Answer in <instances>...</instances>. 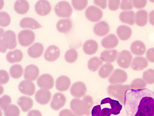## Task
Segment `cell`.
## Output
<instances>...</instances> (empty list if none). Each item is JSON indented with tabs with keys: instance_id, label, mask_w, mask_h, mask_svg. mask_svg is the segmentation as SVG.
Masks as SVG:
<instances>
[{
	"instance_id": "7402d4cb",
	"label": "cell",
	"mask_w": 154,
	"mask_h": 116,
	"mask_svg": "<svg viewBox=\"0 0 154 116\" xmlns=\"http://www.w3.org/2000/svg\"><path fill=\"white\" fill-rule=\"evenodd\" d=\"M72 27V21L69 19H61L57 22L56 25L57 30L62 33L69 32Z\"/></svg>"
},
{
	"instance_id": "ffe728a7",
	"label": "cell",
	"mask_w": 154,
	"mask_h": 116,
	"mask_svg": "<svg viewBox=\"0 0 154 116\" xmlns=\"http://www.w3.org/2000/svg\"><path fill=\"white\" fill-rule=\"evenodd\" d=\"M118 43L119 40L116 36L112 34L103 38L101 42L102 46L108 49L115 48Z\"/></svg>"
},
{
	"instance_id": "7a4b0ae2",
	"label": "cell",
	"mask_w": 154,
	"mask_h": 116,
	"mask_svg": "<svg viewBox=\"0 0 154 116\" xmlns=\"http://www.w3.org/2000/svg\"><path fill=\"white\" fill-rule=\"evenodd\" d=\"M131 88L130 86L117 84L110 85L107 88L108 95L117 99L121 104L124 103L125 93L126 91Z\"/></svg>"
},
{
	"instance_id": "f1b7e54d",
	"label": "cell",
	"mask_w": 154,
	"mask_h": 116,
	"mask_svg": "<svg viewBox=\"0 0 154 116\" xmlns=\"http://www.w3.org/2000/svg\"><path fill=\"white\" fill-rule=\"evenodd\" d=\"M116 33L119 38L121 40L125 41L131 37L132 31L129 27L122 25L119 27L116 30Z\"/></svg>"
},
{
	"instance_id": "4fadbf2b",
	"label": "cell",
	"mask_w": 154,
	"mask_h": 116,
	"mask_svg": "<svg viewBox=\"0 0 154 116\" xmlns=\"http://www.w3.org/2000/svg\"><path fill=\"white\" fill-rule=\"evenodd\" d=\"M7 48L10 50L15 48L17 45L16 35L11 30H8L5 33L3 40Z\"/></svg>"
},
{
	"instance_id": "60d3db41",
	"label": "cell",
	"mask_w": 154,
	"mask_h": 116,
	"mask_svg": "<svg viewBox=\"0 0 154 116\" xmlns=\"http://www.w3.org/2000/svg\"><path fill=\"white\" fill-rule=\"evenodd\" d=\"M143 80L148 84L154 83V70L150 69L144 71L143 74Z\"/></svg>"
},
{
	"instance_id": "484cf974",
	"label": "cell",
	"mask_w": 154,
	"mask_h": 116,
	"mask_svg": "<svg viewBox=\"0 0 154 116\" xmlns=\"http://www.w3.org/2000/svg\"><path fill=\"white\" fill-rule=\"evenodd\" d=\"M118 54V52L116 49L105 50L101 53L100 58L102 61L109 64L116 60Z\"/></svg>"
},
{
	"instance_id": "f6af8a7d",
	"label": "cell",
	"mask_w": 154,
	"mask_h": 116,
	"mask_svg": "<svg viewBox=\"0 0 154 116\" xmlns=\"http://www.w3.org/2000/svg\"><path fill=\"white\" fill-rule=\"evenodd\" d=\"M133 89H143L146 86L145 82L141 79H137L134 80L130 85Z\"/></svg>"
},
{
	"instance_id": "ab89813d",
	"label": "cell",
	"mask_w": 154,
	"mask_h": 116,
	"mask_svg": "<svg viewBox=\"0 0 154 116\" xmlns=\"http://www.w3.org/2000/svg\"><path fill=\"white\" fill-rule=\"evenodd\" d=\"M20 113L18 107L14 105H10L4 111L5 116H19Z\"/></svg>"
},
{
	"instance_id": "e575fe53",
	"label": "cell",
	"mask_w": 154,
	"mask_h": 116,
	"mask_svg": "<svg viewBox=\"0 0 154 116\" xmlns=\"http://www.w3.org/2000/svg\"><path fill=\"white\" fill-rule=\"evenodd\" d=\"M113 69V66L112 64L109 63L106 64L100 68L98 74L100 77L103 78H106L110 75Z\"/></svg>"
},
{
	"instance_id": "d6986e66",
	"label": "cell",
	"mask_w": 154,
	"mask_h": 116,
	"mask_svg": "<svg viewBox=\"0 0 154 116\" xmlns=\"http://www.w3.org/2000/svg\"><path fill=\"white\" fill-rule=\"evenodd\" d=\"M71 80L67 76H60L56 81V87L58 91L63 92L68 89L71 85Z\"/></svg>"
},
{
	"instance_id": "603a6c76",
	"label": "cell",
	"mask_w": 154,
	"mask_h": 116,
	"mask_svg": "<svg viewBox=\"0 0 154 116\" xmlns=\"http://www.w3.org/2000/svg\"><path fill=\"white\" fill-rule=\"evenodd\" d=\"M109 103L111 107L112 114L116 115L120 113L122 108V105L118 101L109 98H106L103 99L101 105Z\"/></svg>"
},
{
	"instance_id": "f5cc1de1",
	"label": "cell",
	"mask_w": 154,
	"mask_h": 116,
	"mask_svg": "<svg viewBox=\"0 0 154 116\" xmlns=\"http://www.w3.org/2000/svg\"><path fill=\"white\" fill-rule=\"evenodd\" d=\"M101 110V108L100 105L94 106L91 111L92 116H100Z\"/></svg>"
},
{
	"instance_id": "8fae6325",
	"label": "cell",
	"mask_w": 154,
	"mask_h": 116,
	"mask_svg": "<svg viewBox=\"0 0 154 116\" xmlns=\"http://www.w3.org/2000/svg\"><path fill=\"white\" fill-rule=\"evenodd\" d=\"M35 9L37 13L42 16H46L50 13L51 7L49 2L46 0H40L36 3Z\"/></svg>"
},
{
	"instance_id": "1f68e13d",
	"label": "cell",
	"mask_w": 154,
	"mask_h": 116,
	"mask_svg": "<svg viewBox=\"0 0 154 116\" xmlns=\"http://www.w3.org/2000/svg\"><path fill=\"white\" fill-rule=\"evenodd\" d=\"M119 19L123 23L133 25L135 22V14L131 11H123L119 14Z\"/></svg>"
},
{
	"instance_id": "2e32d148",
	"label": "cell",
	"mask_w": 154,
	"mask_h": 116,
	"mask_svg": "<svg viewBox=\"0 0 154 116\" xmlns=\"http://www.w3.org/2000/svg\"><path fill=\"white\" fill-rule=\"evenodd\" d=\"M60 50L57 46L52 45L49 46L44 53L45 59L49 62H53L56 60L59 57Z\"/></svg>"
},
{
	"instance_id": "c3c4849f",
	"label": "cell",
	"mask_w": 154,
	"mask_h": 116,
	"mask_svg": "<svg viewBox=\"0 0 154 116\" xmlns=\"http://www.w3.org/2000/svg\"><path fill=\"white\" fill-rule=\"evenodd\" d=\"M120 5L119 0H109L108 1V7L109 9L112 11L117 10Z\"/></svg>"
},
{
	"instance_id": "816d5d0a",
	"label": "cell",
	"mask_w": 154,
	"mask_h": 116,
	"mask_svg": "<svg viewBox=\"0 0 154 116\" xmlns=\"http://www.w3.org/2000/svg\"><path fill=\"white\" fill-rule=\"evenodd\" d=\"M59 116H76V115L71 110L64 109L60 112Z\"/></svg>"
},
{
	"instance_id": "db71d44e",
	"label": "cell",
	"mask_w": 154,
	"mask_h": 116,
	"mask_svg": "<svg viewBox=\"0 0 154 116\" xmlns=\"http://www.w3.org/2000/svg\"><path fill=\"white\" fill-rule=\"evenodd\" d=\"M94 3L95 5L102 9H105L106 8V0H94Z\"/></svg>"
},
{
	"instance_id": "44dd1931",
	"label": "cell",
	"mask_w": 154,
	"mask_h": 116,
	"mask_svg": "<svg viewBox=\"0 0 154 116\" xmlns=\"http://www.w3.org/2000/svg\"><path fill=\"white\" fill-rule=\"evenodd\" d=\"M44 51L43 45L41 43H35L28 49L29 55L33 58H38L42 55Z\"/></svg>"
},
{
	"instance_id": "4dcf8cb0",
	"label": "cell",
	"mask_w": 154,
	"mask_h": 116,
	"mask_svg": "<svg viewBox=\"0 0 154 116\" xmlns=\"http://www.w3.org/2000/svg\"><path fill=\"white\" fill-rule=\"evenodd\" d=\"M23 58L22 52L18 49L9 52L6 56L7 61L11 63L20 62Z\"/></svg>"
},
{
	"instance_id": "d4e9b609",
	"label": "cell",
	"mask_w": 154,
	"mask_h": 116,
	"mask_svg": "<svg viewBox=\"0 0 154 116\" xmlns=\"http://www.w3.org/2000/svg\"><path fill=\"white\" fill-rule=\"evenodd\" d=\"M130 49L131 52L136 55L141 56L145 53L146 47L144 44L141 41L136 40L131 45Z\"/></svg>"
},
{
	"instance_id": "7bdbcfd3",
	"label": "cell",
	"mask_w": 154,
	"mask_h": 116,
	"mask_svg": "<svg viewBox=\"0 0 154 116\" xmlns=\"http://www.w3.org/2000/svg\"><path fill=\"white\" fill-rule=\"evenodd\" d=\"M72 3L75 10L81 11L86 8L88 4V1L87 0H72Z\"/></svg>"
},
{
	"instance_id": "f907efd6",
	"label": "cell",
	"mask_w": 154,
	"mask_h": 116,
	"mask_svg": "<svg viewBox=\"0 0 154 116\" xmlns=\"http://www.w3.org/2000/svg\"><path fill=\"white\" fill-rule=\"evenodd\" d=\"M146 57L149 61L152 63L154 62V48H150L147 50Z\"/></svg>"
},
{
	"instance_id": "d590c367",
	"label": "cell",
	"mask_w": 154,
	"mask_h": 116,
	"mask_svg": "<svg viewBox=\"0 0 154 116\" xmlns=\"http://www.w3.org/2000/svg\"><path fill=\"white\" fill-rule=\"evenodd\" d=\"M102 61L97 57H94L90 59L88 63L89 69L91 71H96L103 64Z\"/></svg>"
},
{
	"instance_id": "52a82bcc",
	"label": "cell",
	"mask_w": 154,
	"mask_h": 116,
	"mask_svg": "<svg viewBox=\"0 0 154 116\" xmlns=\"http://www.w3.org/2000/svg\"><path fill=\"white\" fill-rule=\"evenodd\" d=\"M128 76L126 72L123 70L117 69L115 70L109 79V81L111 84H119L125 82Z\"/></svg>"
},
{
	"instance_id": "ba28073f",
	"label": "cell",
	"mask_w": 154,
	"mask_h": 116,
	"mask_svg": "<svg viewBox=\"0 0 154 116\" xmlns=\"http://www.w3.org/2000/svg\"><path fill=\"white\" fill-rule=\"evenodd\" d=\"M37 83L40 88L48 90L53 87L54 81L51 75L48 74H44L39 77L37 80Z\"/></svg>"
},
{
	"instance_id": "11a10c76",
	"label": "cell",
	"mask_w": 154,
	"mask_h": 116,
	"mask_svg": "<svg viewBox=\"0 0 154 116\" xmlns=\"http://www.w3.org/2000/svg\"><path fill=\"white\" fill-rule=\"evenodd\" d=\"M111 114L112 113L111 109L106 108L102 110L100 116H110Z\"/></svg>"
},
{
	"instance_id": "83f0119b",
	"label": "cell",
	"mask_w": 154,
	"mask_h": 116,
	"mask_svg": "<svg viewBox=\"0 0 154 116\" xmlns=\"http://www.w3.org/2000/svg\"><path fill=\"white\" fill-rule=\"evenodd\" d=\"M98 49L97 42L94 40H88L84 44L83 49L84 52L88 55H92L95 53Z\"/></svg>"
},
{
	"instance_id": "681fc988",
	"label": "cell",
	"mask_w": 154,
	"mask_h": 116,
	"mask_svg": "<svg viewBox=\"0 0 154 116\" xmlns=\"http://www.w3.org/2000/svg\"><path fill=\"white\" fill-rule=\"evenodd\" d=\"M132 2L134 7L137 9H140L144 8L147 3L146 0H133Z\"/></svg>"
},
{
	"instance_id": "680465c9",
	"label": "cell",
	"mask_w": 154,
	"mask_h": 116,
	"mask_svg": "<svg viewBox=\"0 0 154 116\" xmlns=\"http://www.w3.org/2000/svg\"><path fill=\"white\" fill-rule=\"evenodd\" d=\"M7 46L4 43L3 40L0 39V52L5 53L7 50Z\"/></svg>"
},
{
	"instance_id": "b9f144b4",
	"label": "cell",
	"mask_w": 154,
	"mask_h": 116,
	"mask_svg": "<svg viewBox=\"0 0 154 116\" xmlns=\"http://www.w3.org/2000/svg\"><path fill=\"white\" fill-rule=\"evenodd\" d=\"M11 22V18L7 13L1 12L0 13V25L3 27L8 26Z\"/></svg>"
},
{
	"instance_id": "277c9868",
	"label": "cell",
	"mask_w": 154,
	"mask_h": 116,
	"mask_svg": "<svg viewBox=\"0 0 154 116\" xmlns=\"http://www.w3.org/2000/svg\"><path fill=\"white\" fill-rule=\"evenodd\" d=\"M18 39L20 44L23 46H28L34 41L35 35L34 32L30 30H23L18 35Z\"/></svg>"
},
{
	"instance_id": "f35d334b",
	"label": "cell",
	"mask_w": 154,
	"mask_h": 116,
	"mask_svg": "<svg viewBox=\"0 0 154 116\" xmlns=\"http://www.w3.org/2000/svg\"><path fill=\"white\" fill-rule=\"evenodd\" d=\"M65 59L69 63H72L75 62L77 59L78 54L76 50L73 49L68 50L65 55Z\"/></svg>"
},
{
	"instance_id": "3957f363",
	"label": "cell",
	"mask_w": 154,
	"mask_h": 116,
	"mask_svg": "<svg viewBox=\"0 0 154 116\" xmlns=\"http://www.w3.org/2000/svg\"><path fill=\"white\" fill-rule=\"evenodd\" d=\"M54 9L56 15L60 17H69L73 12L72 9L70 4L65 1L58 2L55 6Z\"/></svg>"
},
{
	"instance_id": "7c38bea8",
	"label": "cell",
	"mask_w": 154,
	"mask_h": 116,
	"mask_svg": "<svg viewBox=\"0 0 154 116\" xmlns=\"http://www.w3.org/2000/svg\"><path fill=\"white\" fill-rule=\"evenodd\" d=\"M18 89L22 93L32 96L35 92V87L33 82L28 80H23L19 84Z\"/></svg>"
},
{
	"instance_id": "7dc6e473",
	"label": "cell",
	"mask_w": 154,
	"mask_h": 116,
	"mask_svg": "<svg viewBox=\"0 0 154 116\" xmlns=\"http://www.w3.org/2000/svg\"><path fill=\"white\" fill-rule=\"evenodd\" d=\"M132 1L131 0H122L121 5L120 8L122 10H131L133 8L132 3Z\"/></svg>"
},
{
	"instance_id": "4316f807",
	"label": "cell",
	"mask_w": 154,
	"mask_h": 116,
	"mask_svg": "<svg viewBox=\"0 0 154 116\" xmlns=\"http://www.w3.org/2000/svg\"><path fill=\"white\" fill-rule=\"evenodd\" d=\"M148 65V61L145 58L142 57H136L133 60L131 67L135 71H139L146 67Z\"/></svg>"
},
{
	"instance_id": "bcb514c9",
	"label": "cell",
	"mask_w": 154,
	"mask_h": 116,
	"mask_svg": "<svg viewBox=\"0 0 154 116\" xmlns=\"http://www.w3.org/2000/svg\"><path fill=\"white\" fill-rule=\"evenodd\" d=\"M0 83L5 84L7 83L9 80L10 77L8 73L4 70L0 71Z\"/></svg>"
},
{
	"instance_id": "d6a6232c",
	"label": "cell",
	"mask_w": 154,
	"mask_h": 116,
	"mask_svg": "<svg viewBox=\"0 0 154 116\" xmlns=\"http://www.w3.org/2000/svg\"><path fill=\"white\" fill-rule=\"evenodd\" d=\"M148 14L146 11L140 10L136 12L135 14V23L138 26L143 27L146 25L147 22Z\"/></svg>"
},
{
	"instance_id": "9c48e42d",
	"label": "cell",
	"mask_w": 154,
	"mask_h": 116,
	"mask_svg": "<svg viewBox=\"0 0 154 116\" xmlns=\"http://www.w3.org/2000/svg\"><path fill=\"white\" fill-rule=\"evenodd\" d=\"M87 92L85 85L81 82H77L72 85L70 89L71 94L74 97L81 98L84 96Z\"/></svg>"
},
{
	"instance_id": "9f6ffc18",
	"label": "cell",
	"mask_w": 154,
	"mask_h": 116,
	"mask_svg": "<svg viewBox=\"0 0 154 116\" xmlns=\"http://www.w3.org/2000/svg\"><path fill=\"white\" fill-rule=\"evenodd\" d=\"M27 116H42V114L39 110H33L28 112Z\"/></svg>"
},
{
	"instance_id": "8d00e7d4",
	"label": "cell",
	"mask_w": 154,
	"mask_h": 116,
	"mask_svg": "<svg viewBox=\"0 0 154 116\" xmlns=\"http://www.w3.org/2000/svg\"><path fill=\"white\" fill-rule=\"evenodd\" d=\"M23 73V68L21 65L16 64L12 66L10 69L11 76L14 79H18L22 76Z\"/></svg>"
},
{
	"instance_id": "cb8c5ba5",
	"label": "cell",
	"mask_w": 154,
	"mask_h": 116,
	"mask_svg": "<svg viewBox=\"0 0 154 116\" xmlns=\"http://www.w3.org/2000/svg\"><path fill=\"white\" fill-rule=\"evenodd\" d=\"M20 25L22 28L36 29L42 27V26L35 19L30 17H25L20 21Z\"/></svg>"
},
{
	"instance_id": "f546056e",
	"label": "cell",
	"mask_w": 154,
	"mask_h": 116,
	"mask_svg": "<svg viewBox=\"0 0 154 116\" xmlns=\"http://www.w3.org/2000/svg\"><path fill=\"white\" fill-rule=\"evenodd\" d=\"M18 105L24 112H26L30 110L33 105V101L30 98L22 96L19 98L17 100Z\"/></svg>"
},
{
	"instance_id": "ac0fdd59",
	"label": "cell",
	"mask_w": 154,
	"mask_h": 116,
	"mask_svg": "<svg viewBox=\"0 0 154 116\" xmlns=\"http://www.w3.org/2000/svg\"><path fill=\"white\" fill-rule=\"evenodd\" d=\"M110 30L108 24L103 21L96 24L93 28L94 33L99 36H103L107 34Z\"/></svg>"
},
{
	"instance_id": "6da1fadb",
	"label": "cell",
	"mask_w": 154,
	"mask_h": 116,
	"mask_svg": "<svg viewBox=\"0 0 154 116\" xmlns=\"http://www.w3.org/2000/svg\"><path fill=\"white\" fill-rule=\"evenodd\" d=\"M124 104L127 116H154V92L145 88L128 89Z\"/></svg>"
},
{
	"instance_id": "74e56055",
	"label": "cell",
	"mask_w": 154,
	"mask_h": 116,
	"mask_svg": "<svg viewBox=\"0 0 154 116\" xmlns=\"http://www.w3.org/2000/svg\"><path fill=\"white\" fill-rule=\"evenodd\" d=\"M82 101L85 110V114L87 116H90L94 104L93 98L90 96H87L84 98Z\"/></svg>"
},
{
	"instance_id": "8992f818",
	"label": "cell",
	"mask_w": 154,
	"mask_h": 116,
	"mask_svg": "<svg viewBox=\"0 0 154 116\" xmlns=\"http://www.w3.org/2000/svg\"><path fill=\"white\" fill-rule=\"evenodd\" d=\"M132 58V56L130 52L124 50L119 53L117 62L120 67L127 69L130 67Z\"/></svg>"
},
{
	"instance_id": "5b68a950",
	"label": "cell",
	"mask_w": 154,
	"mask_h": 116,
	"mask_svg": "<svg viewBox=\"0 0 154 116\" xmlns=\"http://www.w3.org/2000/svg\"><path fill=\"white\" fill-rule=\"evenodd\" d=\"M85 15L90 21L95 22L100 21L102 18L103 12L100 8L94 6H90L85 11Z\"/></svg>"
},
{
	"instance_id": "e0dca14e",
	"label": "cell",
	"mask_w": 154,
	"mask_h": 116,
	"mask_svg": "<svg viewBox=\"0 0 154 116\" xmlns=\"http://www.w3.org/2000/svg\"><path fill=\"white\" fill-rule=\"evenodd\" d=\"M51 97V92L46 89H39L37 92L35 96L36 101L42 105H45L49 103Z\"/></svg>"
},
{
	"instance_id": "836d02e7",
	"label": "cell",
	"mask_w": 154,
	"mask_h": 116,
	"mask_svg": "<svg viewBox=\"0 0 154 116\" xmlns=\"http://www.w3.org/2000/svg\"><path fill=\"white\" fill-rule=\"evenodd\" d=\"M14 9L19 14H24L26 13L29 9V5L26 0H18L14 5Z\"/></svg>"
},
{
	"instance_id": "9a60e30c",
	"label": "cell",
	"mask_w": 154,
	"mask_h": 116,
	"mask_svg": "<svg viewBox=\"0 0 154 116\" xmlns=\"http://www.w3.org/2000/svg\"><path fill=\"white\" fill-rule=\"evenodd\" d=\"M70 108L77 116H83L85 114V110L83 101L78 98L72 99L70 103Z\"/></svg>"
},
{
	"instance_id": "ee69618b",
	"label": "cell",
	"mask_w": 154,
	"mask_h": 116,
	"mask_svg": "<svg viewBox=\"0 0 154 116\" xmlns=\"http://www.w3.org/2000/svg\"><path fill=\"white\" fill-rule=\"evenodd\" d=\"M11 97L6 95H4L0 99V106L1 109L4 110L11 103Z\"/></svg>"
},
{
	"instance_id": "30bf717a",
	"label": "cell",
	"mask_w": 154,
	"mask_h": 116,
	"mask_svg": "<svg viewBox=\"0 0 154 116\" xmlns=\"http://www.w3.org/2000/svg\"><path fill=\"white\" fill-rule=\"evenodd\" d=\"M66 102L65 96L60 92H57L53 96L52 99L50 103L52 109L57 111L63 107Z\"/></svg>"
},
{
	"instance_id": "5bb4252c",
	"label": "cell",
	"mask_w": 154,
	"mask_h": 116,
	"mask_svg": "<svg viewBox=\"0 0 154 116\" xmlns=\"http://www.w3.org/2000/svg\"><path fill=\"white\" fill-rule=\"evenodd\" d=\"M39 74V69L37 66L33 64L29 65L25 69L24 77L28 81H33L37 79Z\"/></svg>"
},
{
	"instance_id": "6f0895ef",
	"label": "cell",
	"mask_w": 154,
	"mask_h": 116,
	"mask_svg": "<svg viewBox=\"0 0 154 116\" xmlns=\"http://www.w3.org/2000/svg\"><path fill=\"white\" fill-rule=\"evenodd\" d=\"M149 21L151 25L154 26V10L151 11L149 14Z\"/></svg>"
}]
</instances>
